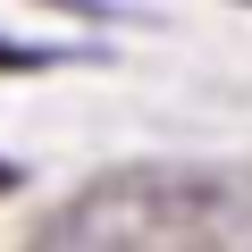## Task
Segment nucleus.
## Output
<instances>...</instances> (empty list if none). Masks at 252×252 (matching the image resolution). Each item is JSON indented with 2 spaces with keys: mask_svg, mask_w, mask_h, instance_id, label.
Masks as SVG:
<instances>
[{
  "mask_svg": "<svg viewBox=\"0 0 252 252\" xmlns=\"http://www.w3.org/2000/svg\"><path fill=\"white\" fill-rule=\"evenodd\" d=\"M244 193L227 168H185V160H135L93 177L51 227L42 244H227L244 235Z\"/></svg>",
  "mask_w": 252,
  "mask_h": 252,
  "instance_id": "nucleus-1",
  "label": "nucleus"
},
{
  "mask_svg": "<svg viewBox=\"0 0 252 252\" xmlns=\"http://www.w3.org/2000/svg\"><path fill=\"white\" fill-rule=\"evenodd\" d=\"M76 59H93L84 42H9L0 34V76H42V67H76Z\"/></svg>",
  "mask_w": 252,
  "mask_h": 252,
  "instance_id": "nucleus-2",
  "label": "nucleus"
},
{
  "mask_svg": "<svg viewBox=\"0 0 252 252\" xmlns=\"http://www.w3.org/2000/svg\"><path fill=\"white\" fill-rule=\"evenodd\" d=\"M42 9H67V17H84V26H118V17H126L118 0H42Z\"/></svg>",
  "mask_w": 252,
  "mask_h": 252,
  "instance_id": "nucleus-3",
  "label": "nucleus"
},
{
  "mask_svg": "<svg viewBox=\"0 0 252 252\" xmlns=\"http://www.w3.org/2000/svg\"><path fill=\"white\" fill-rule=\"evenodd\" d=\"M9 185H17V168H9V160H0V193H9Z\"/></svg>",
  "mask_w": 252,
  "mask_h": 252,
  "instance_id": "nucleus-4",
  "label": "nucleus"
},
{
  "mask_svg": "<svg viewBox=\"0 0 252 252\" xmlns=\"http://www.w3.org/2000/svg\"><path fill=\"white\" fill-rule=\"evenodd\" d=\"M244 9H252V0H244Z\"/></svg>",
  "mask_w": 252,
  "mask_h": 252,
  "instance_id": "nucleus-5",
  "label": "nucleus"
}]
</instances>
